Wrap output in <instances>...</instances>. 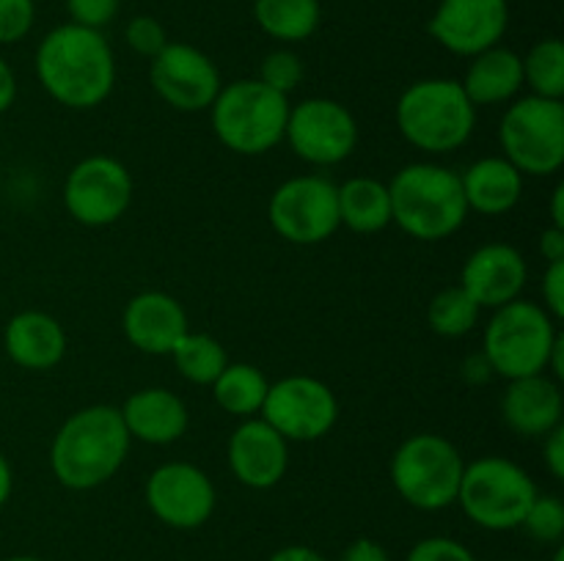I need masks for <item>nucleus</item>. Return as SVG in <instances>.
Returning a JSON list of instances; mask_svg holds the SVG:
<instances>
[{
	"label": "nucleus",
	"instance_id": "nucleus-27",
	"mask_svg": "<svg viewBox=\"0 0 564 561\" xmlns=\"http://www.w3.org/2000/svg\"><path fill=\"white\" fill-rule=\"evenodd\" d=\"M268 388L270 383L262 374V369H257L253 363L229 361L224 372L215 377L213 396L215 402H218L220 410H226L229 416L253 418L262 410Z\"/></svg>",
	"mask_w": 564,
	"mask_h": 561
},
{
	"label": "nucleus",
	"instance_id": "nucleus-30",
	"mask_svg": "<svg viewBox=\"0 0 564 561\" xmlns=\"http://www.w3.org/2000/svg\"><path fill=\"white\" fill-rule=\"evenodd\" d=\"M479 311L482 308L474 302V297L468 295L463 286H446L438 295L430 300L427 306V324L438 336L446 339H460V336L471 333L474 324H477Z\"/></svg>",
	"mask_w": 564,
	"mask_h": 561
},
{
	"label": "nucleus",
	"instance_id": "nucleus-41",
	"mask_svg": "<svg viewBox=\"0 0 564 561\" xmlns=\"http://www.w3.org/2000/svg\"><path fill=\"white\" fill-rule=\"evenodd\" d=\"M14 99H17L14 69H11V66L0 58V113H6V110L11 108V105H14Z\"/></svg>",
	"mask_w": 564,
	"mask_h": 561
},
{
	"label": "nucleus",
	"instance_id": "nucleus-37",
	"mask_svg": "<svg viewBox=\"0 0 564 561\" xmlns=\"http://www.w3.org/2000/svg\"><path fill=\"white\" fill-rule=\"evenodd\" d=\"M543 308L556 322L564 317V262H549L543 275Z\"/></svg>",
	"mask_w": 564,
	"mask_h": 561
},
{
	"label": "nucleus",
	"instance_id": "nucleus-5",
	"mask_svg": "<svg viewBox=\"0 0 564 561\" xmlns=\"http://www.w3.org/2000/svg\"><path fill=\"white\" fill-rule=\"evenodd\" d=\"M290 108V97L262 80H237L220 88L209 113L215 135L226 148L257 157L284 141Z\"/></svg>",
	"mask_w": 564,
	"mask_h": 561
},
{
	"label": "nucleus",
	"instance_id": "nucleus-35",
	"mask_svg": "<svg viewBox=\"0 0 564 561\" xmlns=\"http://www.w3.org/2000/svg\"><path fill=\"white\" fill-rule=\"evenodd\" d=\"M405 561H477V556L452 537H427L413 544Z\"/></svg>",
	"mask_w": 564,
	"mask_h": 561
},
{
	"label": "nucleus",
	"instance_id": "nucleus-45",
	"mask_svg": "<svg viewBox=\"0 0 564 561\" xmlns=\"http://www.w3.org/2000/svg\"><path fill=\"white\" fill-rule=\"evenodd\" d=\"M551 226L564 229V185L554 187V198H551Z\"/></svg>",
	"mask_w": 564,
	"mask_h": 561
},
{
	"label": "nucleus",
	"instance_id": "nucleus-40",
	"mask_svg": "<svg viewBox=\"0 0 564 561\" xmlns=\"http://www.w3.org/2000/svg\"><path fill=\"white\" fill-rule=\"evenodd\" d=\"M540 253H543L549 262H564V229H560V226H549V229L540 234Z\"/></svg>",
	"mask_w": 564,
	"mask_h": 561
},
{
	"label": "nucleus",
	"instance_id": "nucleus-20",
	"mask_svg": "<svg viewBox=\"0 0 564 561\" xmlns=\"http://www.w3.org/2000/svg\"><path fill=\"white\" fill-rule=\"evenodd\" d=\"M564 399L560 380L545 372L510 380L501 396V416L516 435L523 438H545L562 424Z\"/></svg>",
	"mask_w": 564,
	"mask_h": 561
},
{
	"label": "nucleus",
	"instance_id": "nucleus-24",
	"mask_svg": "<svg viewBox=\"0 0 564 561\" xmlns=\"http://www.w3.org/2000/svg\"><path fill=\"white\" fill-rule=\"evenodd\" d=\"M460 86L474 108L512 102L523 88L521 55L510 47H501V44L474 55Z\"/></svg>",
	"mask_w": 564,
	"mask_h": 561
},
{
	"label": "nucleus",
	"instance_id": "nucleus-15",
	"mask_svg": "<svg viewBox=\"0 0 564 561\" xmlns=\"http://www.w3.org/2000/svg\"><path fill=\"white\" fill-rule=\"evenodd\" d=\"M147 504L169 528L193 531L213 517L218 493L207 473L191 462H165L147 479Z\"/></svg>",
	"mask_w": 564,
	"mask_h": 561
},
{
	"label": "nucleus",
	"instance_id": "nucleus-46",
	"mask_svg": "<svg viewBox=\"0 0 564 561\" xmlns=\"http://www.w3.org/2000/svg\"><path fill=\"white\" fill-rule=\"evenodd\" d=\"M6 561H42V559H36V556H11V559H6Z\"/></svg>",
	"mask_w": 564,
	"mask_h": 561
},
{
	"label": "nucleus",
	"instance_id": "nucleus-36",
	"mask_svg": "<svg viewBox=\"0 0 564 561\" xmlns=\"http://www.w3.org/2000/svg\"><path fill=\"white\" fill-rule=\"evenodd\" d=\"M119 6L121 0H66V11H69L72 22L91 28V31L110 25L113 16L119 14Z\"/></svg>",
	"mask_w": 564,
	"mask_h": 561
},
{
	"label": "nucleus",
	"instance_id": "nucleus-7",
	"mask_svg": "<svg viewBox=\"0 0 564 561\" xmlns=\"http://www.w3.org/2000/svg\"><path fill=\"white\" fill-rule=\"evenodd\" d=\"M460 449L444 435H411L391 457V484L405 504L422 512H441L457 504L463 479Z\"/></svg>",
	"mask_w": 564,
	"mask_h": 561
},
{
	"label": "nucleus",
	"instance_id": "nucleus-31",
	"mask_svg": "<svg viewBox=\"0 0 564 561\" xmlns=\"http://www.w3.org/2000/svg\"><path fill=\"white\" fill-rule=\"evenodd\" d=\"M521 528L538 542L560 544L564 537V504L556 495H540L529 506L527 517H523Z\"/></svg>",
	"mask_w": 564,
	"mask_h": 561
},
{
	"label": "nucleus",
	"instance_id": "nucleus-6",
	"mask_svg": "<svg viewBox=\"0 0 564 561\" xmlns=\"http://www.w3.org/2000/svg\"><path fill=\"white\" fill-rule=\"evenodd\" d=\"M560 339L556 319L540 302L512 300L494 308L485 328V363L505 380L540 374L549 366V355Z\"/></svg>",
	"mask_w": 564,
	"mask_h": 561
},
{
	"label": "nucleus",
	"instance_id": "nucleus-28",
	"mask_svg": "<svg viewBox=\"0 0 564 561\" xmlns=\"http://www.w3.org/2000/svg\"><path fill=\"white\" fill-rule=\"evenodd\" d=\"M171 358H174V366L180 369L182 377L196 385H213L215 377L229 363V355L218 339H213L209 333H193V330H187L176 341Z\"/></svg>",
	"mask_w": 564,
	"mask_h": 561
},
{
	"label": "nucleus",
	"instance_id": "nucleus-18",
	"mask_svg": "<svg viewBox=\"0 0 564 561\" xmlns=\"http://www.w3.org/2000/svg\"><path fill=\"white\" fill-rule=\"evenodd\" d=\"M529 280V264L521 251L507 242L477 248L463 264L460 286L479 308H501L518 300Z\"/></svg>",
	"mask_w": 564,
	"mask_h": 561
},
{
	"label": "nucleus",
	"instance_id": "nucleus-3",
	"mask_svg": "<svg viewBox=\"0 0 564 561\" xmlns=\"http://www.w3.org/2000/svg\"><path fill=\"white\" fill-rule=\"evenodd\" d=\"M391 223L408 237L438 242L455 234L468 218L460 176L435 163H411L389 182Z\"/></svg>",
	"mask_w": 564,
	"mask_h": 561
},
{
	"label": "nucleus",
	"instance_id": "nucleus-38",
	"mask_svg": "<svg viewBox=\"0 0 564 561\" xmlns=\"http://www.w3.org/2000/svg\"><path fill=\"white\" fill-rule=\"evenodd\" d=\"M339 561H391L389 550L378 542V539L369 537H358L341 550Z\"/></svg>",
	"mask_w": 564,
	"mask_h": 561
},
{
	"label": "nucleus",
	"instance_id": "nucleus-42",
	"mask_svg": "<svg viewBox=\"0 0 564 561\" xmlns=\"http://www.w3.org/2000/svg\"><path fill=\"white\" fill-rule=\"evenodd\" d=\"M268 561H328L323 553L306 544H286V548L275 550Z\"/></svg>",
	"mask_w": 564,
	"mask_h": 561
},
{
	"label": "nucleus",
	"instance_id": "nucleus-10",
	"mask_svg": "<svg viewBox=\"0 0 564 561\" xmlns=\"http://www.w3.org/2000/svg\"><path fill=\"white\" fill-rule=\"evenodd\" d=\"M268 220L292 245H319L339 229L336 185L319 174L292 176L270 196Z\"/></svg>",
	"mask_w": 564,
	"mask_h": 561
},
{
	"label": "nucleus",
	"instance_id": "nucleus-33",
	"mask_svg": "<svg viewBox=\"0 0 564 561\" xmlns=\"http://www.w3.org/2000/svg\"><path fill=\"white\" fill-rule=\"evenodd\" d=\"M124 36L132 53L143 55V58H154L169 44V33H165L163 22L149 14L132 16L124 28Z\"/></svg>",
	"mask_w": 564,
	"mask_h": 561
},
{
	"label": "nucleus",
	"instance_id": "nucleus-19",
	"mask_svg": "<svg viewBox=\"0 0 564 561\" xmlns=\"http://www.w3.org/2000/svg\"><path fill=\"white\" fill-rule=\"evenodd\" d=\"M127 341L147 355H171L176 341L187 333V314L169 292L149 289L132 297L121 314Z\"/></svg>",
	"mask_w": 564,
	"mask_h": 561
},
{
	"label": "nucleus",
	"instance_id": "nucleus-32",
	"mask_svg": "<svg viewBox=\"0 0 564 561\" xmlns=\"http://www.w3.org/2000/svg\"><path fill=\"white\" fill-rule=\"evenodd\" d=\"M257 80L290 97L292 88H297V82L303 80V61L292 50H273V53L264 55Z\"/></svg>",
	"mask_w": 564,
	"mask_h": 561
},
{
	"label": "nucleus",
	"instance_id": "nucleus-8",
	"mask_svg": "<svg viewBox=\"0 0 564 561\" xmlns=\"http://www.w3.org/2000/svg\"><path fill=\"white\" fill-rule=\"evenodd\" d=\"M534 498H538L534 479L507 457H479L477 462L463 468L457 504L479 528L488 531L521 528Z\"/></svg>",
	"mask_w": 564,
	"mask_h": 561
},
{
	"label": "nucleus",
	"instance_id": "nucleus-4",
	"mask_svg": "<svg viewBox=\"0 0 564 561\" xmlns=\"http://www.w3.org/2000/svg\"><path fill=\"white\" fill-rule=\"evenodd\" d=\"M397 127L419 152L446 154L468 143L477 127V108L457 80L430 77L402 91L397 102Z\"/></svg>",
	"mask_w": 564,
	"mask_h": 561
},
{
	"label": "nucleus",
	"instance_id": "nucleus-23",
	"mask_svg": "<svg viewBox=\"0 0 564 561\" xmlns=\"http://www.w3.org/2000/svg\"><path fill=\"white\" fill-rule=\"evenodd\" d=\"M463 196H466L468 212L507 215L518 207L523 196V174L507 157H482L466 168L460 176Z\"/></svg>",
	"mask_w": 564,
	"mask_h": 561
},
{
	"label": "nucleus",
	"instance_id": "nucleus-21",
	"mask_svg": "<svg viewBox=\"0 0 564 561\" xmlns=\"http://www.w3.org/2000/svg\"><path fill=\"white\" fill-rule=\"evenodd\" d=\"M121 421L132 440L149 446L176 443L187 432L191 413L185 402L169 388H141L127 396L124 407H119Z\"/></svg>",
	"mask_w": 564,
	"mask_h": 561
},
{
	"label": "nucleus",
	"instance_id": "nucleus-22",
	"mask_svg": "<svg viewBox=\"0 0 564 561\" xmlns=\"http://www.w3.org/2000/svg\"><path fill=\"white\" fill-rule=\"evenodd\" d=\"M3 346L17 366L47 372L66 355L64 324L44 311H20L6 324Z\"/></svg>",
	"mask_w": 564,
	"mask_h": 561
},
{
	"label": "nucleus",
	"instance_id": "nucleus-39",
	"mask_svg": "<svg viewBox=\"0 0 564 561\" xmlns=\"http://www.w3.org/2000/svg\"><path fill=\"white\" fill-rule=\"evenodd\" d=\"M543 454H545V468H549L551 476L562 482L564 479V427L562 424L545 435Z\"/></svg>",
	"mask_w": 564,
	"mask_h": 561
},
{
	"label": "nucleus",
	"instance_id": "nucleus-26",
	"mask_svg": "<svg viewBox=\"0 0 564 561\" xmlns=\"http://www.w3.org/2000/svg\"><path fill=\"white\" fill-rule=\"evenodd\" d=\"M253 16L270 38L295 44L317 31L323 9L319 0H253Z\"/></svg>",
	"mask_w": 564,
	"mask_h": 561
},
{
	"label": "nucleus",
	"instance_id": "nucleus-17",
	"mask_svg": "<svg viewBox=\"0 0 564 561\" xmlns=\"http://www.w3.org/2000/svg\"><path fill=\"white\" fill-rule=\"evenodd\" d=\"M226 457L237 482L251 490H270L290 465V440L281 438L262 416L246 418L231 432Z\"/></svg>",
	"mask_w": 564,
	"mask_h": 561
},
{
	"label": "nucleus",
	"instance_id": "nucleus-14",
	"mask_svg": "<svg viewBox=\"0 0 564 561\" xmlns=\"http://www.w3.org/2000/svg\"><path fill=\"white\" fill-rule=\"evenodd\" d=\"M149 80L154 94L182 113L209 110L224 88L215 61L204 50L185 42H169L154 55Z\"/></svg>",
	"mask_w": 564,
	"mask_h": 561
},
{
	"label": "nucleus",
	"instance_id": "nucleus-29",
	"mask_svg": "<svg viewBox=\"0 0 564 561\" xmlns=\"http://www.w3.org/2000/svg\"><path fill=\"white\" fill-rule=\"evenodd\" d=\"M521 61L523 86L532 88L534 97H564V44L560 38H543Z\"/></svg>",
	"mask_w": 564,
	"mask_h": 561
},
{
	"label": "nucleus",
	"instance_id": "nucleus-25",
	"mask_svg": "<svg viewBox=\"0 0 564 561\" xmlns=\"http://www.w3.org/2000/svg\"><path fill=\"white\" fill-rule=\"evenodd\" d=\"M339 201V226L356 234H378L391 223L389 185L372 176H352L345 185H336Z\"/></svg>",
	"mask_w": 564,
	"mask_h": 561
},
{
	"label": "nucleus",
	"instance_id": "nucleus-2",
	"mask_svg": "<svg viewBox=\"0 0 564 561\" xmlns=\"http://www.w3.org/2000/svg\"><path fill=\"white\" fill-rule=\"evenodd\" d=\"M130 432L119 407L91 405L72 413L50 446V471L66 490L102 487L119 473L130 454Z\"/></svg>",
	"mask_w": 564,
	"mask_h": 561
},
{
	"label": "nucleus",
	"instance_id": "nucleus-43",
	"mask_svg": "<svg viewBox=\"0 0 564 561\" xmlns=\"http://www.w3.org/2000/svg\"><path fill=\"white\" fill-rule=\"evenodd\" d=\"M549 369H551V374H554V380H564V336L562 333H560V339H556L554 350H551L545 372H549Z\"/></svg>",
	"mask_w": 564,
	"mask_h": 561
},
{
	"label": "nucleus",
	"instance_id": "nucleus-12",
	"mask_svg": "<svg viewBox=\"0 0 564 561\" xmlns=\"http://www.w3.org/2000/svg\"><path fill=\"white\" fill-rule=\"evenodd\" d=\"M132 204V176L124 163L108 154H91L69 170L64 207L77 223L102 229L127 215Z\"/></svg>",
	"mask_w": 564,
	"mask_h": 561
},
{
	"label": "nucleus",
	"instance_id": "nucleus-34",
	"mask_svg": "<svg viewBox=\"0 0 564 561\" xmlns=\"http://www.w3.org/2000/svg\"><path fill=\"white\" fill-rule=\"evenodd\" d=\"M36 20L33 0H0V44H14L31 33Z\"/></svg>",
	"mask_w": 564,
	"mask_h": 561
},
{
	"label": "nucleus",
	"instance_id": "nucleus-11",
	"mask_svg": "<svg viewBox=\"0 0 564 561\" xmlns=\"http://www.w3.org/2000/svg\"><path fill=\"white\" fill-rule=\"evenodd\" d=\"M259 413L284 440L312 443L336 427L339 402L323 380L308 377V374H290L279 383H270Z\"/></svg>",
	"mask_w": 564,
	"mask_h": 561
},
{
	"label": "nucleus",
	"instance_id": "nucleus-44",
	"mask_svg": "<svg viewBox=\"0 0 564 561\" xmlns=\"http://www.w3.org/2000/svg\"><path fill=\"white\" fill-rule=\"evenodd\" d=\"M11 490H14V473H11V465L9 460H6L3 454H0V506L9 501Z\"/></svg>",
	"mask_w": 564,
	"mask_h": 561
},
{
	"label": "nucleus",
	"instance_id": "nucleus-47",
	"mask_svg": "<svg viewBox=\"0 0 564 561\" xmlns=\"http://www.w3.org/2000/svg\"><path fill=\"white\" fill-rule=\"evenodd\" d=\"M551 561H564V548H562V544L554 550V559H551Z\"/></svg>",
	"mask_w": 564,
	"mask_h": 561
},
{
	"label": "nucleus",
	"instance_id": "nucleus-9",
	"mask_svg": "<svg viewBox=\"0 0 564 561\" xmlns=\"http://www.w3.org/2000/svg\"><path fill=\"white\" fill-rule=\"evenodd\" d=\"M499 141L505 157L521 174L551 176L564 163V105L562 99H512L501 116Z\"/></svg>",
	"mask_w": 564,
	"mask_h": 561
},
{
	"label": "nucleus",
	"instance_id": "nucleus-1",
	"mask_svg": "<svg viewBox=\"0 0 564 561\" xmlns=\"http://www.w3.org/2000/svg\"><path fill=\"white\" fill-rule=\"evenodd\" d=\"M36 77L58 105L75 110L97 108L113 91V50L99 31L66 22L39 44Z\"/></svg>",
	"mask_w": 564,
	"mask_h": 561
},
{
	"label": "nucleus",
	"instance_id": "nucleus-16",
	"mask_svg": "<svg viewBox=\"0 0 564 561\" xmlns=\"http://www.w3.org/2000/svg\"><path fill=\"white\" fill-rule=\"evenodd\" d=\"M510 25L507 0H441L427 22L435 42L455 55H474L496 47Z\"/></svg>",
	"mask_w": 564,
	"mask_h": 561
},
{
	"label": "nucleus",
	"instance_id": "nucleus-13",
	"mask_svg": "<svg viewBox=\"0 0 564 561\" xmlns=\"http://www.w3.org/2000/svg\"><path fill=\"white\" fill-rule=\"evenodd\" d=\"M284 141L312 165H336L358 146V124L350 110L328 97H308L290 108Z\"/></svg>",
	"mask_w": 564,
	"mask_h": 561
}]
</instances>
